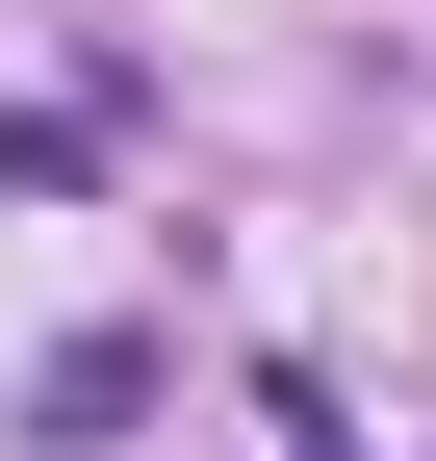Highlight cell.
I'll return each mask as SVG.
<instances>
[{
  "label": "cell",
  "mask_w": 436,
  "mask_h": 461,
  "mask_svg": "<svg viewBox=\"0 0 436 461\" xmlns=\"http://www.w3.org/2000/svg\"><path fill=\"white\" fill-rule=\"evenodd\" d=\"M26 411H51V436H129V411H154V333H77V359H51Z\"/></svg>",
  "instance_id": "cell-1"
}]
</instances>
